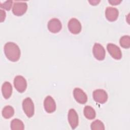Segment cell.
Segmentation results:
<instances>
[{"label":"cell","instance_id":"2","mask_svg":"<svg viewBox=\"0 0 130 130\" xmlns=\"http://www.w3.org/2000/svg\"><path fill=\"white\" fill-rule=\"evenodd\" d=\"M22 108L24 112L28 118L31 117L34 115V104L30 98H27L23 101Z\"/></svg>","mask_w":130,"mask_h":130},{"label":"cell","instance_id":"12","mask_svg":"<svg viewBox=\"0 0 130 130\" xmlns=\"http://www.w3.org/2000/svg\"><path fill=\"white\" fill-rule=\"evenodd\" d=\"M44 107L45 110L49 113L54 112L56 110V103L54 99L50 95L46 97L44 101Z\"/></svg>","mask_w":130,"mask_h":130},{"label":"cell","instance_id":"4","mask_svg":"<svg viewBox=\"0 0 130 130\" xmlns=\"http://www.w3.org/2000/svg\"><path fill=\"white\" fill-rule=\"evenodd\" d=\"M27 9V5L25 2H15L13 8V13L17 16H20L25 13Z\"/></svg>","mask_w":130,"mask_h":130},{"label":"cell","instance_id":"21","mask_svg":"<svg viewBox=\"0 0 130 130\" xmlns=\"http://www.w3.org/2000/svg\"><path fill=\"white\" fill-rule=\"evenodd\" d=\"M6 16V12H5V11L1 9L0 10V16H1V18H0L1 21H1V22H2L5 20Z\"/></svg>","mask_w":130,"mask_h":130},{"label":"cell","instance_id":"22","mask_svg":"<svg viewBox=\"0 0 130 130\" xmlns=\"http://www.w3.org/2000/svg\"><path fill=\"white\" fill-rule=\"evenodd\" d=\"M121 2H122V1H119V0H109L108 1V2L111 5H113V6L119 5Z\"/></svg>","mask_w":130,"mask_h":130},{"label":"cell","instance_id":"17","mask_svg":"<svg viewBox=\"0 0 130 130\" xmlns=\"http://www.w3.org/2000/svg\"><path fill=\"white\" fill-rule=\"evenodd\" d=\"M2 114L4 118L9 119L14 115V109L11 106H6L2 110Z\"/></svg>","mask_w":130,"mask_h":130},{"label":"cell","instance_id":"1","mask_svg":"<svg viewBox=\"0 0 130 130\" xmlns=\"http://www.w3.org/2000/svg\"><path fill=\"white\" fill-rule=\"evenodd\" d=\"M4 53L7 58L13 62L17 61L19 60L21 51L18 46L11 42H7L4 46Z\"/></svg>","mask_w":130,"mask_h":130},{"label":"cell","instance_id":"13","mask_svg":"<svg viewBox=\"0 0 130 130\" xmlns=\"http://www.w3.org/2000/svg\"><path fill=\"white\" fill-rule=\"evenodd\" d=\"M119 11L116 8L108 7L105 10L106 17L109 21H115L117 19Z\"/></svg>","mask_w":130,"mask_h":130},{"label":"cell","instance_id":"16","mask_svg":"<svg viewBox=\"0 0 130 130\" xmlns=\"http://www.w3.org/2000/svg\"><path fill=\"white\" fill-rule=\"evenodd\" d=\"M11 128L12 130H23L24 125L23 122L19 119H14L11 122Z\"/></svg>","mask_w":130,"mask_h":130},{"label":"cell","instance_id":"15","mask_svg":"<svg viewBox=\"0 0 130 130\" xmlns=\"http://www.w3.org/2000/svg\"><path fill=\"white\" fill-rule=\"evenodd\" d=\"M83 113L84 116L89 120L95 118L96 116V113L94 109L89 106H86L84 108Z\"/></svg>","mask_w":130,"mask_h":130},{"label":"cell","instance_id":"14","mask_svg":"<svg viewBox=\"0 0 130 130\" xmlns=\"http://www.w3.org/2000/svg\"><path fill=\"white\" fill-rule=\"evenodd\" d=\"M12 86L9 82H4L2 86V92L3 96L6 99H8L12 93Z\"/></svg>","mask_w":130,"mask_h":130},{"label":"cell","instance_id":"18","mask_svg":"<svg viewBox=\"0 0 130 130\" xmlns=\"http://www.w3.org/2000/svg\"><path fill=\"white\" fill-rule=\"evenodd\" d=\"M92 130H104L105 126L104 123L100 120L97 119L93 121L90 125Z\"/></svg>","mask_w":130,"mask_h":130},{"label":"cell","instance_id":"9","mask_svg":"<svg viewBox=\"0 0 130 130\" xmlns=\"http://www.w3.org/2000/svg\"><path fill=\"white\" fill-rule=\"evenodd\" d=\"M47 27L48 30L52 33L58 32L62 28L60 21L56 18L51 19L48 22Z\"/></svg>","mask_w":130,"mask_h":130},{"label":"cell","instance_id":"3","mask_svg":"<svg viewBox=\"0 0 130 130\" xmlns=\"http://www.w3.org/2000/svg\"><path fill=\"white\" fill-rule=\"evenodd\" d=\"M14 85L15 89L20 93L24 92L27 87L26 79L22 76H16L14 79Z\"/></svg>","mask_w":130,"mask_h":130},{"label":"cell","instance_id":"19","mask_svg":"<svg viewBox=\"0 0 130 130\" xmlns=\"http://www.w3.org/2000/svg\"><path fill=\"white\" fill-rule=\"evenodd\" d=\"M120 46L124 48H129L130 47V37L128 35H125L120 38L119 40Z\"/></svg>","mask_w":130,"mask_h":130},{"label":"cell","instance_id":"20","mask_svg":"<svg viewBox=\"0 0 130 130\" xmlns=\"http://www.w3.org/2000/svg\"><path fill=\"white\" fill-rule=\"evenodd\" d=\"M12 3H13V1H11V0L6 1L3 3L1 2L0 3V7L1 8L5 9L7 11H9L12 7Z\"/></svg>","mask_w":130,"mask_h":130},{"label":"cell","instance_id":"6","mask_svg":"<svg viewBox=\"0 0 130 130\" xmlns=\"http://www.w3.org/2000/svg\"><path fill=\"white\" fill-rule=\"evenodd\" d=\"M68 27L69 31L72 34L75 35L80 33L82 29V26L80 22L75 18H72L69 20Z\"/></svg>","mask_w":130,"mask_h":130},{"label":"cell","instance_id":"11","mask_svg":"<svg viewBox=\"0 0 130 130\" xmlns=\"http://www.w3.org/2000/svg\"><path fill=\"white\" fill-rule=\"evenodd\" d=\"M73 95L75 100L80 104H84L87 101L86 94L80 88H75L74 89Z\"/></svg>","mask_w":130,"mask_h":130},{"label":"cell","instance_id":"8","mask_svg":"<svg viewBox=\"0 0 130 130\" xmlns=\"http://www.w3.org/2000/svg\"><path fill=\"white\" fill-rule=\"evenodd\" d=\"M107 49L111 55L114 59L119 60L122 57V53L120 49L117 45L113 43H108L107 46Z\"/></svg>","mask_w":130,"mask_h":130},{"label":"cell","instance_id":"5","mask_svg":"<svg viewBox=\"0 0 130 130\" xmlns=\"http://www.w3.org/2000/svg\"><path fill=\"white\" fill-rule=\"evenodd\" d=\"M93 100L100 104L105 103L108 100V94L106 91L103 89H98L93 91L92 93Z\"/></svg>","mask_w":130,"mask_h":130},{"label":"cell","instance_id":"7","mask_svg":"<svg viewBox=\"0 0 130 130\" xmlns=\"http://www.w3.org/2000/svg\"><path fill=\"white\" fill-rule=\"evenodd\" d=\"M92 53L94 57L99 60L105 59L106 52L104 47L99 43H95L92 48Z\"/></svg>","mask_w":130,"mask_h":130},{"label":"cell","instance_id":"23","mask_svg":"<svg viewBox=\"0 0 130 130\" xmlns=\"http://www.w3.org/2000/svg\"><path fill=\"white\" fill-rule=\"evenodd\" d=\"M100 1H97V0H92V1H89L88 2L90 4V5L92 6H95L98 5V4L100 2Z\"/></svg>","mask_w":130,"mask_h":130},{"label":"cell","instance_id":"10","mask_svg":"<svg viewBox=\"0 0 130 130\" xmlns=\"http://www.w3.org/2000/svg\"><path fill=\"white\" fill-rule=\"evenodd\" d=\"M69 123L72 129H75L78 125L79 119L78 115L76 111L74 109L69 110L68 115Z\"/></svg>","mask_w":130,"mask_h":130}]
</instances>
